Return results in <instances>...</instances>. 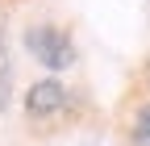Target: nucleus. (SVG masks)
Masks as SVG:
<instances>
[{
    "label": "nucleus",
    "mask_w": 150,
    "mask_h": 146,
    "mask_svg": "<svg viewBox=\"0 0 150 146\" xmlns=\"http://www.w3.org/2000/svg\"><path fill=\"white\" fill-rule=\"evenodd\" d=\"M25 50L46 71H54V75L75 63V42H71V33L59 29V25H29L25 29Z\"/></svg>",
    "instance_id": "obj_1"
},
{
    "label": "nucleus",
    "mask_w": 150,
    "mask_h": 146,
    "mask_svg": "<svg viewBox=\"0 0 150 146\" xmlns=\"http://www.w3.org/2000/svg\"><path fill=\"white\" fill-rule=\"evenodd\" d=\"M63 108H67V88H63V79L46 75V79L29 84V92H25V117H29V121H50V117H59Z\"/></svg>",
    "instance_id": "obj_2"
},
{
    "label": "nucleus",
    "mask_w": 150,
    "mask_h": 146,
    "mask_svg": "<svg viewBox=\"0 0 150 146\" xmlns=\"http://www.w3.org/2000/svg\"><path fill=\"white\" fill-rule=\"evenodd\" d=\"M134 146H150V104L134 113Z\"/></svg>",
    "instance_id": "obj_3"
},
{
    "label": "nucleus",
    "mask_w": 150,
    "mask_h": 146,
    "mask_svg": "<svg viewBox=\"0 0 150 146\" xmlns=\"http://www.w3.org/2000/svg\"><path fill=\"white\" fill-rule=\"evenodd\" d=\"M92 146H96V142H92Z\"/></svg>",
    "instance_id": "obj_4"
}]
</instances>
